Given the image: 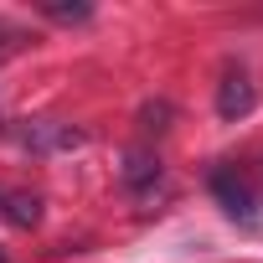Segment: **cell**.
<instances>
[{
  "label": "cell",
  "mask_w": 263,
  "mask_h": 263,
  "mask_svg": "<svg viewBox=\"0 0 263 263\" xmlns=\"http://www.w3.org/2000/svg\"><path fill=\"white\" fill-rule=\"evenodd\" d=\"M212 196L222 201V212H227L232 222H242V227H258V222H263V201L237 181L232 165H217V171H212Z\"/></svg>",
  "instance_id": "6da1fadb"
},
{
  "label": "cell",
  "mask_w": 263,
  "mask_h": 263,
  "mask_svg": "<svg viewBox=\"0 0 263 263\" xmlns=\"http://www.w3.org/2000/svg\"><path fill=\"white\" fill-rule=\"evenodd\" d=\"M253 103H258V88H253L248 72H227V78L217 83V114H222L227 124H237L242 114H253Z\"/></svg>",
  "instance_id": "7a4b0ae2"
},
{
  "label": "cell",
  "mask_w": 263,
  "mask_h": 263,
  "mask_svg": "<svg viewBox=\"0 0 263 263\" xmlns=\"http://www.w3.org/2000/svg\"><path fill=\"white\" fill-rule=\"evenodd\" d=\"M21 145H26V150H78V145H88V135L72 129V124L42 119V124H26V129H21Z\"/></svg>",
  "instance_id": "3957f363"
},
{
  "label": "cell",
  "mask_w": 263,
  "mask_h": 263,
  "mask_svg": "<svg viewBox=\"0 0 263 263\" xmlns=\"http://www.w3.org/2000/svg\"><path fill=\"white\" fill-rule=\"evenodd\" d=\"M124 186L129 191H150L155 181H160V155L155 150H124Z\"/></svg>",
  "instance_id": "277c9868"
},
{
  "label": "cell",
  "mask_w": 263,
  "mask_h": 263,
  "mask_svg": "<svg viewBox=\"0 0 263 263\" xmlns=\"http://www.w3.org/2000/svg\"><path fill=\"white\" fill-rule=\"evenodd\" d=\"M0 212H6L11 227H36V222H42V196H31V191H11V196H0Z\"/></svg>",
  "instance_id": "5b68a950"
},
{
  "label": "cell",
  "mask_w": 263,
  "mask_h": 263,
  "mask_svg": "<svg viewBox=\"0 0 263 263\" xmlns=\"http://www.w3.org/2000/svg\"><path fill=\"white\" fill-rule=\"evenodd\" d=\"M171 124H176V103L171 98H145L140 103V129L145 135H165Z\"/></svg>",
  "instance_id": "8992f818"
},
{
  "label": "cell",
  "mask_w": 263,
  "mask_h": 263,
  "mask_svg": "<svg viewBox=\"0 0 263 263\" xmlns=\"http://www.w3.org/2000/svg\"><path fill=\"white\" fill-rule=\"evenodd\" d=\"M42 16L57 21V26H78V21L93 16V6H88V0H42Z\"/></svg>",
  "instance_id": "52a82bcc"
},
{
  "label": "cell",
  "mask_w": 263,
  "mask_h": 263,
  "mask_svg": "<svg viewBox=\"0 0 263 263\" xmlns=\"http://www.w3.org/2000/svg\"><path fill=\"white\" fill-rule=\"evenodd\" d=\"M0 263H6V248H0Z\"/></svg>",
  "instance_id": "ba28073f"
}]
</instances>
